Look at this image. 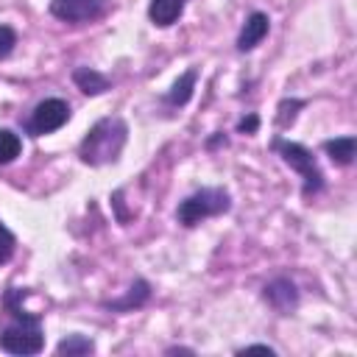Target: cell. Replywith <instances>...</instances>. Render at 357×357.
Returning a JSON list of instances; mask_svg holds the SVG:
<instances>
[{
  "instance_id": "obj_17",
  "label": "cell",
  "mask_w": 357,
  "mask_h": 357,
  "mask_svg": "<svg viewBox=\"0 0 357 357\" xmlns=\"http://www.w3.org/2000/svg\"><path fill=\"white\" fill-rule=\"evenodd\" d=\"M14 248H17V237H14V231L0 220V265H6V262L14 257Z\"/></svg>"
},
{
  "instance_id": "obj_12",
  "label": "cell",
  "mask_w": 357,
  "mask_h": 357,
  "mask_svg": "<svg viewBox=\"0 0 357 357\" xmlns=\"http://www.w3.org/2000/svg\"><path fill=\"white\" fill-rule=\"evenodd\" d=\"M195 78H198V70H195V67H190L187 73H181V75L176 78V84L170 86V92L165 95V103H167V106H184V103L192 98Z\"/></svg>"
},
{
  "instance_id": "obj_7",
  "label": "cell",
  "mask_w": 357,
  "mask_h": 357,
  "mask_svg": "<svg viewBox=\"0 0 357 357\" xmlns=\"http://www.w3.org/2000/svg\"><path fill=\"white\" fill-rule=\"evenodd\" d=\"M262 298H265L279 315H290V312L298 307V287H296L290 279L279 276V279H273V282H268V284L262 287Z\"/></svg>"
},
{
  "instance_id": "obj_13",
  "label": "cell",
  "mask_w": 357,
  "mask_h": 357,
  "mask_svg": "<svg viewBox=\"0 0 357 357\" xmlns=\"http://www.w3.org/2000/svg\"><path fill=\"white\" fill-rule=\"evenodd\" d=\"M324 151H326V156L335 165H351L354 162V153H357V139L351 134L349 137H335V139H326L324 142Z\"/></svg>"
},
{
  "instance_id": "obj_9",
  "label": "cell",
  "mask_w": 357,
  "mask_h": 357,
  "mask_svg": "<svg viewBox=\"0 0 357 357\" xmlns=\"http://www.w3.org/2000/svg\"><path fill=\"white\" fill-rule=\"evenodd\" d=\"M148 298H151V284H148L145 279H137V282L128 287V293H126L123 298L103 301V307H106V310H112V312H131V310L142 307Z\"/></svg>"
},
{
  "instance_id": "obj_2",
  "label": "cell",
  "mask_w": 357,
  "mask_h": 357,
  "mask_svg": "<svg viewBox=\"0 0 357 357\" xmlns=\"http://www.w3.org/2000/svg\"><path fill=\"white\" fill-rule=\"evenodd\" d=\"M128 142V126L123 117H103L98 120L78 145V159L89 167L112 165L120 159L123 148Z\"/></svg>"
},
{
  "instance_id": "obj_14",
  "label": "cell",
  "mask_w": 357,
  "mask_h": 357,
  "mask_svg": "<svg viewBox=\"0 0 357 357\" xmlns=\"http://www.w3.org/2000/svg\"><path fill=\"white\" fill-rule=\"evenodd\" d=\"M95 351V343L86 337V335H67L59 346H56V354H67V357H81V354H92Z\"/></svg>"
},
{
  "instance_id": "obj_6",
  "label": "cell",
  "mask_w": 357,
  "mask_h": 357,
  "mask_svg": "<svg viewBox=\"0 0 357 357\" xmlns=\"http://www.w3.org/2000/svg\"><path fill=\"white\" fill-rule=\"evenodd\" d=\"M109 0H50V14L61 22H92L106 11Z\"/></svg>"
},
{
  "instance_id": "obj_5",
  "label": "cell",
  "mask_w": 357,
  "mask_h": 357,
  "mask_svg": "<svg viewBox=\"0 0 357 357\" xmlns=\"http://www.w3.org/2000/svg\"><path fill=\"white\" fill-rule=\"evenodd\" d=\"M70 120V103L61 100V98H45L33 106L28 123H25V131L31 137H42V134H53L59 131L64 123Z\"/></svg>"
},
{
  "instance_id": "obj_19",
  "label": "cell",
  "mask_w": 357,
  "mask_h": 357,
  "mask_svg": "<svg viewBox=\"0 0 357 357\" xmlns=\"http://www.w3.org/2000/svg\"><path fill=\"white\" fill-rule=\"evenodd\" d=\"M257 128H259V117H257L254 112H251L248 117H243V120L237 123V131H240V134H254Z\"/></svg>"
},
{
  "instance_id": "obj_11",
  "label": "cell",
  "mask_w": 357,
  "mask_h": 357,
  "mask_svg": "<svg viewBox=\"0 0 357 357\" xmlns=\"http://www.w3.org/2000/svg\"><path fill=\"white\" fill-rule=\"evenodd\" d=\"M73 81L84 95H103L109 89V78L92 67H75L73 70Z\"/></svg>"
},
{
  "instance_id": "obj_21",
  "label": "cell",
  "mask_w": 357,
  "mask_h": 357,
  "mask_svg": "<svg viewBox=\"0 0 357 357\" xmlns=\"http://www.w3.org/2000/svg\"><path fill=\"white\" fill-rule=\"evenodd\" d=\"M167 354H192V349H184V346H173V349H167Z\"/></svg>"
},
{
  "instance_id": "obj_1",
  "label": "cell",
  "mask_w": 357,
  "mask_h": 357,
  "mask_svg": "<svg viewBox=\"0 0 357 357\" xmlns=\"http://www.w3.org/2000/svg\"><path fill=\"white\" fill-rule=\"evenodd\" d=\"M25 290L22 287H8L3 304L11 315V324L0 332V349L8 354H39L45 349V335H42V321L39 315L28 312L22 307Z\"/></svg>"
},
{
  "instance_id": "obj_3",
  "label": "cell",
  "mask_w": 357,
  "mask_h": 357,
  "mask_svg": "<svg viewBox=\"0 0 357 357\" xmlns=\"http://www.w3.org/2000/svg\"><path fill=\"white\" fill-rule=\"evenodd\" d=\"M231 209V195L223 187H201L192 195H187L178 209H176V220L187 229L204 223L206 218H218L223 212Z\"/></svg>"
},
{
  "instance_id": "obj_20",
  "label": "cell",
  "mask_w": 357,
  "mask_h": 357,
  "mask_svg": "<svg viewBox=\"0 0 357 357\" xmlns=\"http://www.w3.org/2000/svg\"><path fill=\"white\" fill-rule=\"evenodd\" d=\"M243 351H262V354H273V349H271V346H265V343H251V346L240 349V354H243Z\"/></svg>"
},
{
  "instance_id": "obj_18",
  "label": "cell",
  "mask_w": 357,
  "mask_h": 357,
  "mask_svg": "<svg viewBox=\"0 0 357 357\" xmlns=\"http://www.w3.org/2000/svg\"><path fill=\"white\" fill-rule=\"evenodd\" d=\"M14 45H17V31L11 25H0V61L14 53Z\"/></svg>"
},
{
  "instance_id": "obj_10",
  "label": "cell",
  "mask_w": 357,
  "mask_h": 357,
  "mask_svg": "<svg viewBox=\"0 0 357 357\" xmlns=\"http://www.w3.org/2000/svg\"><path fill=\"white\" fill-rule=\"evenodd\" d=\"M184 6H187V0H151L148 3V17H151L153 25L170 28L184 14Z\"/></svg>"
},
{
  "instance_id": "obj_15",
  "label": "cell",
  "mask_w": 357,
  "mask_h": 357,
  "mask_svg": "<svg viewBox=\"0 0 357 357\" xmlns=\"http://www.w3.org/2000/svg\"><path fill=\"white\" fill-rule=\"evenodd\" d=\"M22 153V139L11 128H0V165L14 162Z\"/></svg>"
},
{
  "instance_id": "obj_16",
  "label": "cell",
  "mask_w": 357,
  "mask_h": 357,
  "mask_svg": "<svg viewBox=\"0 0 357 357\" xmlns=\"http://www.w3.org/2000/svg\"><path fill=\"white\" fill-rule=\"evenodd\" d=\"M298 109H304V100H298V98H284V100L279 103V114H276V123H279L282 128H287V126L296 120Z\"/></svg>"
},
{
  "instance_id": "obj_4",
  "label": "cell",
  "mask_w": 357,
  "mask_h": 357,
  "mask_svg": "<svg viewBox=\"0 0 357 357\" xmlns=\"http://www.w3.org/2000/svg\"><path fill=\"white\" fill-rule=\"evenodd\" d=\"M271 148L282 156V162H284L287 167H293V170L301 176V181H304V184H301V195H304V198H312L315 192L324 190V173H321V167H318L312 151H307L301 142H290V139H282V137H276V139L271 142Z\"/></svg>"
},
{
  "instance_id": "obj_8",
  "label": "cell",
  "mask_w": 357,
  "mask_h": 357,
  "mask_svg": "<svg viewBox=\"0 0 357 357\" xmlns=\"http://www.w3.org/2000/svg\"><path fill=\"white\" fill-rule=\"evenodd\" d=\"M268 31H271V20H268L265 11L248 14V20L243 22V31H240V36H237V50H240V53L254 50V47L268 36Z\"/></svg>"
}]
</instances>
